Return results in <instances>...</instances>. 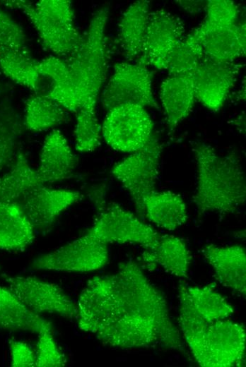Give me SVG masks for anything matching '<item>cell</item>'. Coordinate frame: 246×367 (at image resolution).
<instances>
[{
    "instance_id": "1",
    "label": "cell",
    "mask_w": 246,
    "mask_h": 367,
    "mask_svg": "<svg viewBox=\"0 0 246 367\" xmlns=\"http://www.w3.org/2000/svg\"><path fill=\"white\" fill-rule=\"evenodd\" d=\"M76 308L78 327L106 346L184 351L163 295L134 260L121 262L114 274L90 279Z\"/></svg>"
},
{
    "instance_id": "2",
    "label": "cell",
    "mask_w": 246,
    "mask_h": 367,
    "mask_svg": "<svg viewBox=\"0 0 246 367\" xmlns=\"http://www.w3.org/2000/svg\"><path fill=\"white\" fill-rule=\"evenodd\" d=\"M109 7L93 15L83 41L71 56L62 59L50 77L47 95L66 110L76 113L81 108L96 106L107 71L105 28Z\"/></svg>"
},
{
    "instance_id": "3",
    "label": "cell",
    "mask_w": 246,
    "mask_h": 367,
    "mask_svg": "<svg viewBox=\"0 0 246 367\" xmlns=\"http://www.w3.org/2000/svg\"><path fill=\"white\" fill-rule=\"evenodd\" d=\"M197 186L192 198L199 215L207 212L233 213L244 205L246 180L239 160L221 155L211 145L193 142Z\"/></svg>"
},
{
    "instance_id": "4",
    "label": "cell",
    "mask_w": 246,
    "mask_h": 367,
    "mask_svg": "<svg viewBox=\"0 0 246 367\" xmlns=\"http://www.w3.org/2000/svg\"><path fill=\"white\" fill-rule=\"evenodd\" d=\"M2 4L20 10L35 28L42 45L55 56H71L83 41L76 27L72 4L67 0H41L33 4L22 0L2 1Z\"/></svg>"
},
{
    "instance_id": "5",
    "label": "cell",
    "mask_w": 246,
    "mask_h": 367,
    "mask_svg": "<svg viewBox=\"0 0 246 367\" xmlns=\"http://www.w3.org/2000/svg\"><path fill=\"white\" fill-rule=\"evenodd\" d=\"M162 145L151 136L140 150L117 163L111 174L128 191L141 217L145 215V201L156 191Z\"/></svg>"
},
{
    "instance_id": "6",
    "label": "cell",
    "mask_w": 246,
    "mask_h": 367,
    "mask_svg": "<svg viewBox=\"0 0 246 367\" xmlns=\"http://www.w3.org/2000/svg\"><path fill=\"white\" fill-rule=\"evenodd\" d=\"M245 336L241 324L226 319L210 322L199 343L190 351L201 366H242Z\"/></svg>"
},
{
    "instance_id": "7",
    "label": "cell",
    "mask_w": 246,
    "mask_h": 367,
    "mask_svg": "<svg viewBox=\"0 0 246 367\" xmlns=\"http://www.w3.org/2000/svg\"><path fill=\"white\" fill-rule=\"evenodd\" d=\"M153 126V121L145 107L124 104L107 112L102 135L115 150L132 153L147 143L152 136Z\"/></svg>"
},
{
    "instance_id": "8",
    "label": "cell",
    "mask_w": 246,
    "mask_h": 367,
    "mask_svg": "<svg viewBox=\"0 0 246 367\" xmlns=\"http://www.w3.org/2000/svg\"><path fill=\"white\" fill-rule=\"evenodd\" d=\"M101 100L106 112L124 104L158 108L152 90V73L146 66L138 63L115 64Z\"/></svg>"
},
{
    "instance_id": "9",
    "label": "cell",
    "mask_w": 246,
    "mask_h": 367,
    "mask_svg": "<svg viewBox=\"0 0 246 367\" xmlns=\"http://www.w3.org/2000/svg\"><path fill=\"white\" fill-rule=\"evenodd\" d=\"M87 232L107 244L133 243L144 249L153 247L160 236L150 225L116 203L109 204L100 210Z\"/></svg>"
},
{
    "instance_id": "10",
    "label": "cell",
    "mask_w": 246,
    "mask_h": 367,
    "mask_svg": "<svg viewBox=\"0 0 246 367\" xmlns=\"http://www.w3.org/2000/svg\"><path fill=\"white\" fill-rule=\"evenodd\" d=\"M107 244L88 232L33 261L37 270L64 272H86L102 267L108 261Z\"/></svg>"
},
{
    "instance_id": "11",
    "label": "cell",
    "mask_w": 246,
    "mask_h": 367,
    "mask_svg": "<svg viewBox=\"0 0 246 367\" xmlns=\"http://www.w3.org/2000/svg\"><path fill=\"white\" fill-rule=\"evenodd\" d=\"M184 25L178 16L165 10L151 11L142 53L137 63L166 70L170 56L184 37Z\"/></svg>"
},
{
    "instance_id": "12",
    "label": "cell",
    "mask_w": 246,
    "mask_h": 367,
    "mask_svg": "<svg viewBox=\"0 0 246 367\" xmlns=\"http://www.w3.org/2000/svg\"><path fill=\"white\" fill-rule=\"evenodd\" d=\"M6 282L8 288L35 313L57 315L69 320L76 318V306L58 285L30 276L7 277Z\"/></svg>"
},
{
    "instance_id": "13",
    "label": "cell",
    "mask_w": 246,
    "mask_h": 367,
    "mask_svg": "<svg viewBox=\"0 0 246 367\" xmlns=\"http://www.w3.org/2000/svg\"><path fill=\"white\" fill-rule=\"evenodd\" d=\"M242 66L204 55L193 76L195 97L207 109L218 111L233 87Z\"/></svg>"
},
{
    "instance_id": "14",
    "label": "cell",
    "mask_w": 246,
    "mask_h": 367,
    "mask_svg": "<svg viewBox=\"0 0 246 367\" xmlns=\"http://www.w3.org/2000/svg\"><path fill=\"white\" fill-rule=\"evenodd\" d=\"M81 198L79 191L40 186L25 195L17 204L35 230L49 228L55 220Z\"/></svg>"
},
{
    "instance_id": "15",
    "label": "cell",
    "mask_w": 246,
    "mask_h": 367,
    "mask_svg": "<svg viewBox=\"0 0 246 367\" xmlns=\"http://www.w3.org/2000/svg\"><path fill=\"white\" fill-rule=\"evenodd\" d=\"M205 55L221 61L235 62L245 54V24L226 26L200 24L194 29Z\"/></svg>"
},
{
    "instance_id": "16",
    "label": "cell",
    "mask_w": 246,
    "mask_h": 367,
    "mask_svg": "<svg viewBox=\"0 0 246 367\" xmlns=\"http://www.w3.org/2000/svg\"><path fill=\"white\" fill-rule=\"evenodd\" d=\"M76 163L67 140L60 131L54 129L44 140L36 170L44 184H52L69 179Z\"/></svg>"
},
{
    "instance_id": "17",
    "label": "cell",
    "mask_w": 246,
    "mask_h": 367,
    "mask_svg": "<svg viewBox=\"0 0 246 367\" xmlns=\"http://www.w3.org/2000/svg\"><path fill=\"white\" fill-rule=\"evenodd\" d=\"M202 253L224 287L244 296L246 293V252L240 245L204 246Z\"/></svg>"
},
{
    "instance_id": "18",
    "label": "cell",
    "mask_w": 246,
    "mask_h": 367,
    "mask_svg": "<svg viewBox=\"0 0 246 367\" xmlns=\"http://www.w3.org/2000/svg\"><path fill=\"white\" fill-rule=\"evenodd\" d=\"M143 262L148 268L157 265L180 279L187 277L192 255L183 239L172 235H160L156 245L144 249Z\"/></svg>"
},
{
    "instance_id": "19",
    "label": "cell",
    "mask_w": 246,
    "mask_h": 367,
    "mask_svg": "<svg viewBox=\"0 0 246 367\" xmlns=\"http://www.w3.org/2000/svg\"><path fill=\"white\" fill-rule=\"evenodd\" d=\"M160 99L170 131L191 112L196 97L193 76H169L160 87Z\"/></svg>"
},
{
    "instance_id": "20",
    "label": "cell",
    "mask_w": 246,
    "mask_h": 367,
    "mask_svg": "<svg viewBox=\"0 0 246 367\" xmlns=\"http://www.w3.org/2000/svg\"><path fill=\"white\" fill-rule=\"evenodd\" d=\"M150 5V1H136L127 7L119 19V41L129 61L138 59L142 53L151 12Z\"/></svg>"
},
{
    "instance_id": "21",
    "label": "cell",
    "mask_w": 246,
    "mask_h": 367,
    "mask_svg": "<svg viewBox=\"0 0 246 367\" xmlns=\"http://www.w3.org/2000/svg\"><path fill=\"white\" fill-rule=\"evenodd\" d=\"M0 327L38 335L52 330L49 321L28 308L8 288L0 287Z\"/></svg>"
},
{
    "instance_id": "22",
    "label": "cell",
    "mask_w": 246,
    "mask_h": 367,
    "mask_svg": "<svg viewBox=\"0 0 246 367\" xmlns=\"http://www.w3.org/2000/svg\"><path fill=\"white\" fill-rule=\"evenodd\" d=\"M35 229L16 203L0 202V250L20 251L33 241Z\"/></svg>"
},
{
    "instance_id": "23",
    "label": "cell",
    "mask_w": 246,
    "mask_h": 367,
    "mask_svg": "<svg viewBox=\"0 0 246 367\" xmlns=\"http://www.w3.org/2000/svg\"><path fill=\"white\" fill-rule=\"evenodd\" d=\"M45 185L25 155L18 152L9 169L0 176V202L18 203L33 189Z\"/></svg>"
},
{
    "instance_id": "24",
    "label": "cell",
    "mask_w": 246,
    "mask_h": 367,
    "mask_svg": "<svg viewBox=\"0 0 246 367\" xmlns=\"http://www.w3.org/2000/svg\"><path fill=\"white\" fill-rule=\"evenodd\" d=\"M145 215L158 227L174 231L187 220L183 198L171 191L153 193L145 201Z\"/></svg>"
},
{
    "instance_id": "25",
    "label": "cell",
    "mask_w": 246,
    "mask_h": 367,
    "mask_svg": "<svg viewBox=\"0 0 246 367\" xmlns=\"http://www.w3.org/2000/svg\"><path fill=\"white\" fill-rule=\"evenodd\" d=\"M66 118V109L47 94L32 95L25 102L23 124L32 131L49 130Z\"/></svg>"
},
{
    "instance_id": "26",
    "label": "cell",
    "mask_w": 246,
    "mask_h": 367,
    "mask_svg": "<svg viewBox=\"0 0 246 367\" xmlns=\"http://www.w3.org/2000/svg\"><path fill=\"white\" fill-rule=\"evenodd\" d=\"M38 61L31 56L27 47L0 53V69L14 83L33 90L38 88Z\"/></svg>"
},
{
    "instance_id": "27",
    "label": "cell",
    "mask_w": 246,
    "mask_h": 367,
    "mask_svg": "<svg viewBox=\"0 0 246 367\" xmlns=\"http://www.w3.org/2000/svg\"><path fill=\"white\" fill-rule=\"evenodd\" d=\"M204 55L199 37L194 29L173 50L166 69L169 76H193Z\"/></svg>"
},
{
    "instance_id": "28",
    "label": "cell",
    "mask_w": 246,
    "mask_h": 367,
    "mask_svg": "<svg viewBox=\"0 0 246 367\" xmlns=\"http://www.w3.org/2000/svg\"><path fill=\"white\" fill-rule=\"evenodd\" d=\"M187 291L195 310L209 322L226 319L234 312L232 305L209 286H187Z\"/></svg>"
},
{
    "instance_id": "29",
    "label": "cell",
    "mask_w": 246,
    "mask_h": 367,
    "mask_svg": "<svg viewBox=\"0 0 246 367\" xmlns=\"http://www.w3.org/2000/svg\"><path fill=\"white\" fill-rule=\"evenodd\" d=\"M23 126L12 107L7 105L0 107V172L16 157Z\"/></svg>"
},
{
    "instance_id": "30",
    "label": "cell",
    "mask_w": 246,
    "mask_h": 367,
    "mask_svg": "<svg viewBox=\"0 0 246 367\" xmlns=\"http://www.w3.org/2000/svg\"><path fill=\"white\" fill-rule=\"evenodd\" d=\"M95 107H84L76 113L75 147L79 152H92L100 145L102 126L97 117Z\"/></svg>"
},
{
    "instance_id": "31",
    "label": "cell",
    "mask_w": 246,
    "mask_h": 367,
    "mask_svg": "<svg viewBox=\"0 0 246 367\" xmlns=\"http://www.w3.org/2000/svg\"><path fill=\"white\" fill-rule=\"evenodd\" d=\"M37 335L35 366H64L66 359L54 338L52 330H44Z\"/></svg>"
},
{
    "instance_id": "32",
    "label": "cell",
    "mask_w": 246,
    "mask_h": 367,
    "mask_svg": "<svg viewBox=\"0 0 246 367\" xmlns=\"http://www.w3.org/2000/svg\"><path fill=\"white\" fill-rule=\"evenodd\" d=\"M26 47V35L21 25L0 9V53Z\"/></svg>"
},
{
    "instance_id": "33",
    "label": "cell",
    "mask_w": 246,
    "mask_h": 367,
    "mask_svg": "<svg viewBox=\"0 0 246 367\" xmlns=\"http://www.w3.org/2000/svg\"><path fill=\"white\" fill-rule=\"evenodd\" d=\"M206 14L203 23L211 26H226L237 23L238 6L230 0H210L206 4Z\"/></svg>"
},
{
    "instance_id": "34",
    "label": "cell",
    "mask_w": 246,
    "mask_h": 367,
    "mask_svg": "<svg viewBox=\"0 0 246 367\" xmlns=\"http://www.w3.org/2000/svg\"><path fill=\"white\" fill-rule=\"evenodd\" d=\"M11 365L14 367H33L36 364L35 351L25 342L9 340Z\"/></svg>"
},
{
    "instance_id": "35",
    "label": "cell",
    "mask_w": 246,
    "mask_h": 367,
    "mask_svg": "<svg viewBox=\"0 0 246 367\" xmlns=\"http://www.w3.org/2000/svg\"><path fill=\"white\" fill-rule=\"evenodd\" d=\"M88 195L99 212L106 206L105 200V188L99 186L90 189Z\"/></svg>"
},
{
    "instance_id": "36",
    "label": "cell",
    "mask_w": 246,
    "mask_h": 367,
    "mask_svg": "<svg viewBox=\"0 0 246 367\" xmlns=\"http://www.w3.org/2000/svg\"><path fill=\"white\" fill-rule=\"evenodd\" d=\"M180 5L187 11L190 13L199 12L203 6V1H177Z\"/></svg>"
}]
</instances>
